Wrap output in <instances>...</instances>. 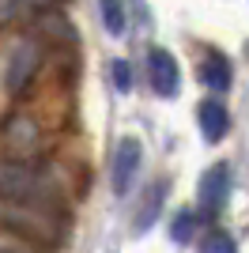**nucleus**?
Returning <instances> with one entry per match:
<instances>
[{"label":"nucleus","instance_id":"f257e3e1","mask_svg":"<svg viewBox=\"0 0 249 253\" xmlns=\"http://www.w3.org/2000/svg\"><path fill=\"white\" fill-rule=\"evenodd\" d=\"M49 189L42 170L23 163V159H0V201L11 204H27V201H42V193Z\"/></svg>","mask_w":249,"mask_h":253},{"label":"nucleus","instance_id":"7ed1b4c3","mask_svg":"<svg viewBox=\"0 0 249 253\" xmlns=\"http://www.w3.org/2000/svg\"><path fill=\"white\" fill-rule=\"evenodd\" d=\"M147 80H151V91H155V95L174 98L177 95V80H181L177 61L166 49H151L147 53Z\"/></svg>","mask_w":249,"mask_h":253},{"label":"nucleus","instance_id":"f03ea898","mask_svg":"<svg viewBox=\"0 0 249 253\" xmlns=\"http://www.w3.org/2000/svg\"><path fill=\"white\" fill-rule=\"evenodd\" d=\"M38 61H42V53H38L34 42H19L15 49H11L8 72H4V84H8L11 95H23V91H27V84H31L34 72H38Z\"/></svg>","mask_w":249,"mask_h":253},{"label":"nucleus","instance_id":"0eeeda50","mask_svg":"<svg viewBox=\"0 0 249 253\" xmlns=\"http://www.w3.org/2000/svg\"><path fill=\"white\" fill-rule=\"evenodd\" d=\"M200 80H204L208 91H227L230 87V61L223 57V53H208L204 64H200Z\"/></svg>","mask_w":249,"mask_h":253},{"label":"nucleus","instance_id":"6e6552de","mask_svg":"<svg viewBox=\"0 0 249 253\" xmlns=\"http://www.w3.org/2000/svg\"><path fill=\"white\" fill-rule=\"evenodd\" d=\"M163 201H166V181H155V185L147 189V197H144V204H140V211H136V231H147V227H151V219L159 215Z\"/></svg>","mask_w":249,"mask_h":253},{"label":"nucleus","instance_id":"4468645a","mask_svg":"<svg viewBox=\"0 0 249 253\" xmlns=\"http://www.w3.org/2000/svg\"><path fill=\"white\" fill-rule=\"evenodd\" d=\"M31 8H49V4H57V0H27Z\"/></svg>","mask_w":249,"mask_h":253},{"label":"nucleus","instance_id":"39448f33","mask_svg":"<svg viewBox=\"0 0 249 253\" xmlns=\"http://www.w3.org/2000/svg\"><path fill=\"white\" fill-rule=\"evenodd\" d=\"M140 140L136 136H124L121 144H117L114 151V193H128V185H132L136 170H140Z\"/></svg>","mask_w":249,"mask_h":253},{"label":"nucleus","instance_id":"423d86ee","mask_svg":"<svg viewBox=\"0 0 249 253\" xmlns=\"http://www.w3.org/2000/svg\"><path fill=\"white\" fill-rule=\"evenodd\" d=\"M197 117H200V132H204V140H211V144H215V140L227 136V128H230V114H227V106H223V102H215V98L200 102Z\"/></svg>","mask_w":249,"mask_h":253},{"label":"nucleus","instance_id":"20e7f679","mask_svg":"<svg viewBox=\"0 0 249 253\" xmlns=\"http://www.w3.org/2000/svg\"><path fill=\"white\" fill-rule=\"evenodd\" d=\"M227 193H230V167L227 163H215L200 178V211L204 215H215L223 204H227Z\"/></svg>","mask_w":249,"mask_h":253},{"label":"nucleus","instance_id":"9b49d317","mask_svg":"<svg viewBox=\"0 0 249 253\" xmlns=\"http://www.w3.org/2000/svg\"><path fill=\"white\" fill-rule=\"evenodd\" d=\"M102 19L110 34H124V8L121 0H102Z\"/></svg>","mask_w":249,"mask_h":253},{"label":"nucleus","instance_id":"f8f14e48","mask_svg":"<svg viewBox=\"0 0 249 253\" xmlns=\"http://www.w3.org/2000/svg\"><path fill=\"white\" fill-rule=\"evenodd\" d=\"M193 231H197V211H177L174 227H170V238H174V242H189Z\"/></svg>","mask_w":249,"mask_h":253},{"label":"nucleus","instance_id":"ddd939ff","mask_svg":"<svg viewBox=\"0 0 249 253\" xmlns=\"http://www.w3.org/2000/svg\"><path fill=\"white\" fill-rule=\"evenodd\" d=\"M114 87L117 91H128V87H132V68H128V61H114Z\"/></svg>","mask_w":249,"mask_h":253},{"label":"nucleus","instance_id":"1a4fd4ad","mask_svg":"<svg viewBox=\"0 0 249 253\" xmlns=\"http://www.w3.org/2000/svg\"><path fill=\"white\" fill-rule=\"evenodd\" d=\"M8 140H11V148L27 151V148H34V140H38V128H34L31 121H11V128H8Z\"/></svg>","mask_w":249,"mask_h":253},{"label":"nucleus","instance_id":"2eb2a0df","mask_svg":"<svg viewBox=\"0 0 249 253\" xmlns=\"http://www.w3.org/2000/svg\"><path fill=\"white\" fill-rule=\"evenodd\" d=\"M0 253H11V250H0Z\"/></svg>","mask_w":249,"mask_h":253},{"label":"nucleus","instance_id":"9d476101","mask_svg":"<svg viewBox=\"0 0 249 253\" xmlns=\"http://www.w3.org/2000/svg\"><path fill=\"white\" fill-rule=\"evenodd\" d=\"M200 253H238V250H234V238L227 231H208L200 242Z\"/></svg>","mask_w":249,"mask_h":253}]
</instances>
